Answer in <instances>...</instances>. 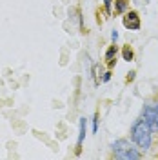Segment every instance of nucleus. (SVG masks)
<instances>
[{"label":"nucleus","instance_id":"obj_2","mask_svg":"<svg viewBox=\"0 0 158 160\" xmlns=\"http://www.w3.org/2000/svg\"><path fill=\"white\" fill-rule=\"evenodd\" d=\"M113 151H115V157L122 160H127V158H142V153L135 149L127 140H116L113 144Z\"/></svg>","mask_w":158,"mask_h":160},{"label":"nucleus","instance_id":"obj_11","mask_svg":"<svg viewBox=\"0 0 158 160\" xmlns=\"http://www.w3.org/2000/svg\"><path fill=\"white\" fill-rule=\"evenodd\" d=\"M111 38H113V42H116V38H118V31H116V29L111 33Z\"/></svg>","mask_w":158,"mask_h":160},{"label":"nucleus","instance_id":"obj_4","mask_svg":"<svg viewBox=\"0 0 158 160\" xmlns=\"http://www.w3.org/2000/svg\"><path fill=\"white\" fill-rule=\"evenodd\" d=\"M124 28H127L129 31H138L140 29V17L136 11H129L124 17Z\"/></svg>","mask_w":158,"mask_h":160},{"label":"nucleus","instance_id":"obj_9","mask_svg":"<svg viewBox=\"0 0 158 160\" xmlns=\"http://www.w3.org/2000/svg\"><path fill=\"white\" fill-rule=\"evenodd\" d=\"M98 131V115H95V118H93V133H96Z\"/></svg>","mask_w":158,"mask_h":160},{"label":"nucleus","instance_id":"obj_12","mask_svg":"<svg viewBox=\"0 0 158 160\" xmlns=\"http://www.w3.org/2000/svg\"><path fill=\"white\" fill-rule=\"evenodd\" d=\"M109 78H111V73H109V71H107V73H106V75L102 77V82H107Z\"/></svg>","mask_w":158,"mask_h":160},{"label":"nucleus","instance_id":"obj_3","mask_svg":"<svg viewBox=\"0 0 158 160\" xmlns=\"http://www.w3.org/2000/svg\"><path fill=\"white\" fill-rule=\"evenodd\" d=\"M142 115H144V120L147 122V126L151 128V131H158V104L146 106Z\"/></svg>","mask_w":158,"mask_h":160},{"label":"nucleus","instance_id":"obj_10","mask_svg":"<svg viewBox=\"0 0 158 160\" xmlns=\"http://www.w3.org/2000/svg\"><path fill=\"white\" fill-rule=\"evenodd\" d=\"M104 8L107 13H111V0H104Z\"/></svg>","mask_w":158,"mask_h":160},{"label":"nucleus","instance_id":"obj_7","mask_svg":"<svg viewBox=\"0 0 158 160\" xmlns=\"http://www.w3.org/2000/svg\"><path fill=\"white\" fill-rule=\"evenodd\" d=\"M129 6V0H116V8H115V13H124Z\"/></svg>","mask_w":158,"mask_h":160},{"label":"nucleus","instance_id":"obj_8","mask_svg":"<svg viewBox=\"0 0 158 160\" xmlns=\"http://www.w3.org/2000/svg\"><path fill=\"white\" fill-rule=\"evenodd\" d=\"M122 57H124V60L131 62V60H133V57H135V55H133V49H131L129 46H126V48L122 49Z\"/></svg>","mask_w":158,"mask_h":160},{"label":"nucleus","instance_id":"obj_13","mask_svg":"<svg viewBox=\"0 0 158 160\" xmlns=\"http://www.w3.org/2000/svg\"><path fill=\"white\" fill-rule=\"evenodd\" d=\"M133 78H135V71H131L127 75V82H133Z\"/></svg>","mask_w":158,"mask_h":160},{"label":"nucleus","instance_id":"obj_1","mask_svg":"<svg viewBox=\"0 0 158 160\" xmlns=\"http://www.w3.org/2000/svg\"><path fill=\"white\" fill-rule=\"evenodd\" d=\"M131 135H133V140L136 142L138 148H142L144 151L149 149V146H151V128L147 126V122L144 118L136 120V122L133 124Z\"/></svg>","mask_w":158,"mask_h":160},{"label":"nucleus","instance_id":"obj_14","mask_svg":"<svg viewBox=\"0 0 158 160\" xmlns=\"http://www.w3.org/2000/svg\"><path fill=\"white\" fill-rule=\"evenodd\" d=\"M144 2H149V0H144Z\"/></svg>","mask_w":158,"mask_h":160},{"label":"nucleus","instance_id":"obj_6","mask_svg":"<svg viewBox=\"0 0 158 160\" xmlns=\"http://www.w3.org/2000/svg\"><path fill=\"white\" fill-rule=\"evenodd\" d=\"M84 138H86V118H80V133H78V142H77V153H80Z\"/></svg>","mask_w":158,"mask_h":160},{"label":"nucleus","instance_id":"obj_5","mask_svg":"<svg viewBox=\"0 0 158 160\" xmlns=\"http://www.w3.org/2000/svg\"><path fill=\"white\" fill-rule=\"evenodd\" d=\"M116 53H118V48H116V44H113V46H109L107 51H106V62H107V66H115V62H116Z\"/></svg>","mask_w":158,"mask_h":160}]
</instances>
